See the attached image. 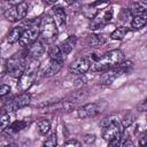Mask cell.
Instances as JSON below:
<instances>
[{"label":"cell","instance_id":"6da1fadb","mask_svg":"<svg viewBox=\"0 0 147 147\" xmlns=\"http://www.w3.org/2000/svg\"><path fill=\"white\" fill-rule=\"evenodd\" d=\"M123 61H124V53L121 49H111L106 52L103 55L99 57L98 61L94 62V64L92 65V70L105 72Z\"/></svg>","mask_w":147,"mask_h":147},{"label":"cell","instance_id":"7a4b0ae2","mask_svg":"<svg viewBox=\"0 0 147 147\" xmlns=\"http://www.w3.org/2000/svg\"><path fill=\"white\" fill-rule=\"evenodd\" d=\"M39 68V61L38 60H29V62L26 63L25 70L22 74V76L17 79V88L20 92L25 93V91H28L36 78L37 71Z\"/></svg>","mask_w":147,"mask_h":147},{"label":"cell","instance_id":"3957f363","mask_svg":"<svg viewBox=\"0 0 147 147\" xmlns=\"http://www.w3.org/2000/svg\"><path fill=\"white\" fill-rule=\"evenodd\" d=\"M28 63V59L25 55L22 54H15L13 55L8 61H6V67H7V74L14 78H20L22 74L25 70Z\"/></svg>","mask_w":147,"mask_h":147},{"label":"cell","instance_id":"277c9868","mask_svg":"<svg viewBox=\"0 0 147 147\" xmlns=\"http://www.w3.org/2000/svg\"><path fill=\"white\" fill-rule=\"evenodd\" d=\"M57 34V28L51 15H45L39 20V36L44 40H51Z\"/></svg>","mask_w":147,"mask_h":147},{"label":"cell","instance_id":"5b68a950","mask_svg":"<svg viewBox=\"0 0 147 147\" xmlns=\"http://www.w3.org/2000/svg\"><path fill=\"white\" fill-rule=\"evenodd\" d=\"M122 133H123V127L121 125V123L118 121H109L107 123L103 124V129H102V138L110 142V141H114L118 138L122 137Z\"/></svg>","mask_w":147,"mask_h":147},{"label":"cell","instance_id":"8992f818","mask_svg":"<svg viewBox=\"0 0 147 147\" xmlns=\"http://www.w3.org/2000/svg\"><path fill=\"white\" fill-rule=\"evenodd\" d=\"M31 101V95L29 93H21L14 96L11 100H8L3 107V114H10L11 111H16L25 106H28Z\"/></svg>","mask_w":147,"mask_h":147},{"label":"cell","instance_id":"52a82bcc","mask_svg":"<svg viewBox=\"0 0 147 147\" xmlns=\"http://www.w3.org/2000/svg\"><path fill=\"white\" fill-rule=\"evenodd\" d=\"M113 14H114V10L113 8H108V9H105L102 13L99 11L91 21V24H90V29L94 30V29H99V28H102L105 26L106 24H108L111 18H113Z\"/></svg>","mask_w":147,"mask_h":147},{"label":"cell","instance_id":"ba28073f","mask_svg":"<svg viewBox=\"0 0 147 147\" xmlns=\"http://www.w3.org/2000/svg\"><path fill=\"white\" fill-rule=\"evenodd\" d=\"M39 37V26L33 25V26H29L28 29H25L18 40V44L22 47H29L31 44H33L34 41L38 40Z\"/></svg>","mask_w":147,"mask_h":147},{"label":"cell","instance_id":"9c48e42d","mask_svg":"<svg viewBox=\"0 0 147 147\" xmlns=\"http://www.w3.org/2000/svg\"><path fill=\"white\" fill-rule=\"evenodd\" d=\"M76 107L75 102L69 101V100H62V101H57V102H51L46 106L42 107V109L45 111H61V113H69L71 110H74Z\"/></svg>","mask_w":147,"mask_h":147},{"label":"cell","instance_id":"30bf717a","mask_svg":"<svg viewBox=\"0 0 147 147\" xmlns=\"http://www.w3.org/2000/svg\"><path fill=\"white\" fill-rule=\"evenodd\" d=\"M91 68V62L87 57H78L75 61H72L69 65V71L70 74L74 75H83L85 72H87Z\"/></svg>","mask_w":147,"mask_h":147},{"label":"cell","instance_id":"8fae6325","mask_svg":"<svg viewBox=\"0 0 147 147\" xmlns=\"http://www.w3.org/2000/svg\"><path fill=\"white\" fill-rule=\"evenodd\" d=\"M101 107L99 102H93V103H86L83 107H80L77 110V115L79 118H91L100 114Z\"/></svg>","mask_w":147,"mask_h":147},{"label":"cell","instance_id":"7c38bea8","mask_svg":"<svg viewBox=\"0 0 147 147\" xmlns=\"http://www.w3.org/2000/svg\"><path fill=\"white\" fill-rule=\"evenodd\" d=\"M45 52H46V45L42 41L37 40L28 47L25 56L29 60H38V57H40Z\"/></svg>","mask_w":147,"mask_h":147},{"label":"cell","instance_id":"4fadbf2b","mask_svg":"<svg viewBox=\"0 0 147 147\" xmlns=\"http://www.w3.org/2000/svg\"><path fill=\"white\" fill-rule=\"evenodd\" d=\"M76 44H77V37H76V36H69L67 39H64V40L59 45V48H60L61 53L65 56V55L70 54V53L74 51Z\"/></svg>","mask_w":147,"mask_h":147},{"label":"cell","instance_id":"5bb4252c","mask_svg":"<svg viewBox=\"0 0 147 147\" xmlns=\"http://www.w3.org/2000/svg\"><path fill=\"white\" fill-rule=\"evenodd\" d=\"M52 18H53L56 28H62L63 25H65L67 15H65L64 9L62 7H55L52 11Z\"/></svg>","mask_w":147,"mask_h":147},{"label":"cell","instance_id":"9a60e30c","mask_svg":"<svg viewBox=\"0 0 147 147\" xmlns=\"http://www.w3.org/2000/svg\"><path fill=\"white\" fill-rule=\"evenodd\" d=\"M62 65H63V63H61V62L49 61L47 67H45V69L42 70L41 77H52V76L59 74V71L62 69Z\"/></svg>","mask_w":147,"mask_h":147},{"label":"cell","instance_id":"2e32d148","mask_svg":"<svg viewBox=\"0 0 147 147\" xmlns=\"http://www.w3.org/2000/svg\"><path fill=\"white\" fill-rule=\"evenodd\" d=\"M107 39L105 36L102 34H88L86 42L90 47H98V46H102L103 44H106Z\"/></svg>","mask_w":147,"mask_h":147},{"label":"cell","instance_id":"e0dca14e","mask_svg":"<svg viewBox=\"0 0 147 147\" xmlns=\"http://www.w3.org/2000/svg\"><path fill=\"white\" fill-rule=\"evenodd\" d=\"M23 31H24L23 26H15V28H13V29L9 31L8 36H7V41H8V44L13 45V44L17 42V41L20 40V38H21Z\"/></svg>","mask_w":147,"mask_h":147},{"label":"cell","instance_id":"ac0fdd59","mask_svg":"<svg viewBox=\"0 0 147 147\" xmlns=\"http://www.w3.org/2000/svg\"><path fill=\"white\" fill-rule=\"evenodd\" d=\"M48 56L51 61H55V62H64V55L61 53L59 46H52L48 49Z\"/></svg>","mask_w":147,"mask_h":147},{"label":"cell","instance_id":"d6986e66","mask_svg":"<svg viewBox=\"0 0 147 147\" xmlns=\"http://www.w3.org/2000/svg\"><path fill=\"white\" fill-rule=\"evenodd\" d=\"M3 16H5L6 20L9 21V22H17V21H20V16H18V13H17L16 5L9 6V7L3 11Z\"/></svg>","mask_w":147,"mask_h":147},{"label":"cell","instance_id":"ffe728a7","mask_svg":"<svg viewBox=\"0 0 147 147\" xmlns=\"http://www.w3.org/2000/svg\"><path fill=\"white\" fill-rule=\"evenodd\" d=\"M26 125H28V122H26V121H22V119L13 121L11 124L9 125V127H8L6 131H9L10 133H16V132H20V131H22L23 129H25Z\"/></svg>","mask_w":147,"mask_h":147},{"label":"cell","instance_id":"44dd1931","mask_svg":"<svg viewBox=\"0 0 147 147\" xmlns=\"http://www.w3.org/2000/svg\"><path fill=\"white\" fill-rule=\"evenodd\" d=\"M147 23V16L142 15V16H133L132 21H131V28L134 30H139L141 28H144Z\"/></svg>","mask_w":147,"mask_h":147},{"label":"cell","instance_id":"7402d4cb","mask_svg":"<svg viewBox=\"0 0 147 147\" xmlns=\"http://www.w3.org/2000/svg\"><path fill=\"white\" fill-rule=\"evenodd\" d=\"M127 32H129L127 26H118L110 33V38L114 39V40H122L126 36Z\"/></svg>","mask_w":147,"mask_h":147},{"label":"cell","instance_id":"603a6c76","mask_svg":"<svg viewBox=\"0 0 147 147\" xmlns=\"http://www.w3.org/2000/svg\"><path fill=\"white\" fill-rule=\"evenodd\" d=\"M49 129H51V123H49L48 119L41 118L37 122V130L41 136H46L48 133Z\"/></svg>","mask_w":147,"mask_h":147},{"label":"cell","instance_id":"cb8c5ba5","mask_svg":"<svg viewBox=\"0 0 147 147\" xmlns=\"http://www.w3.org/2000/svg\"><path fill=\"white\" fill-rule=\"evenodd\" d=\"M11 122H13L11 121V115L10 114H3L0 117V133H3L9 127Z\"/></svg>","mask_w":147,"mask_h":147},{"label":"cell","instance_id":"d4e9b609","mask_svg":"<svg viewBox=\"0 0 147 147\" xmlns=\"http://www.w3.org/2000/svg\"><path fill=\"white\" fill-rule=\"evenodd\" d=\"M16 8H17V13H18L20 20L25 18V16H26V14H28V9H29V3L25 2V1L18 2V3L16 5Z\"/></svg>","mask_w":147,"mask_h":147},{"label":"cell","instance_id":"484cf974","mask_svg":"<svg viewBox=\"0 0 147 147\" xmlns=\"http://www.w3.org/2000/svg\"><path fill=\"white\" fill-rule=\"evenodd\" d=\"M57 145V137H56V133H52L47 139L46 141L44 142L42 147H56Z\"/></svg>","mask_w":147,"mask_h":147},{"label":"cell","instance_id":"4316f807","mask_svg":"<svg viewBox=\"0 0 147 147\" xmlns=\"http://www.w3.org/2000/svg\"><path fill=\"white\" fill-rule=\"evenodd\" d=\"M132 122H133V115H131V114H126V116H125L119 123H121L122 127L124 129V127L130 126V125L132 124Z\"/></svg>","mask_w":147,"mask_h":147},{"label":"cell","instance_id":"83f0119b","mask_svg":"<svg viewBox=\"0 0 147 147\" xmlns=\"http://www.w3.org/2000/svg\"><path fill=\"white\" fill-rule=\"evenodd\" d=\"M130 16H132L131 15V11L129 9H126V8H123L122 11L118 15V18H121L122 21H127V17H130Z\"/></svg>","mask_w":147,"mask_h":147},{"label":"cell","instance_id":"f1b7e54d","mask_svg":"<svg viewBox=\"0 0 147 147\" xmlns=\"http://www.w3.org/2000/svg\"><path fill=\"white\" fill-rule=\"evenodd\" d=\"M10 92V86L7 84H1L0 85V98L7 95Z\"/></svg>","mask_w":147,"mask_h":147},{"label":"cell","instance_id":"f546056e","mask_svg":"<svg viewBox=\"0 0 147 147\" xmlns=\"http://www.w3.org/2000/svg\"><path fill=\"white\" fill-rule=\"evenodd\" d=\"M63 147H82V145L78 140H68Z\"/></svg>","mask_w":147,"mask_h":147},{"label":"cell","instance_id":"4dcf8cb0","mask_svg":"<svg viewBox=\"0 0 147 147\" xmlns=\"http://www.w3.org/2000/svg\"><path fill=\"white\" fill-rule=\"evenodd\" d=\"M84 141L86 144H92L95 141V136L94 134H85L84 136Z\"/></svg>","mask_w":147,"mask_h":147},{"label":"cell","instance_id":"1f68e13d","mask_svg":"<svg viewBox=\"0 0 147 147\" xmlns=\"http://www.w3.org/2000/svg\"><path fill=\"white\" fill-rule=\"evenodd\" d=\"M5 74H7L6 61H0V77H2Z\"/></svg>","mask_w":147,"mask_h":147},{"label":"cell","instance_id":"d6a6232c","mask_svg":"<svg viewBox=\"0 0 147 147\" xmlns=\"http://www.w3.org/2000/svg\"><path fill=\"white\" fill-rule=\"evenodd\" d=\"M146 140H147V136H146V133H142L141 137L139 138V146L146 147Z\"/></svg>","mask_w":147,"mask_h":147},{"label":"cell","instance_id":"836d02e7","mask_svg":"<svg viewBox=\"0 0 147 147\" xmlns=\"http://www.w3.org/2000/svg\"><path fill=\"white\" fill-rule=\"evenodd\" d=\"M147 109V101L144 100L138 105V111H145Z\"/></svg>","mask_w":147,"mask_h":147},{"label":"cell","instance_id":"e575fe53","mask_svg":"<svg viewBox=\"0 0 147 147\" xmlns=\"http://www.w3.org/2000/svg\"><path fill=\"white\" fill-rule=\"evenodd\" d=\"M121 147H136V146H134V144H133V141H132V140L126 139V140L121 145Z\"/></svg>","mask_w":147,"mask_h":147},{"label":"cell","instance_id":"d590c367","mask_svg":"<svg viewBox=\"0 0 147 147\" xmlns=\"http://www.w3.org/2000/svg\"><path fill=\"white\" fill-rule=\"evenodd\" d=\"M119 146H121V138L109 142V147H119Z\"/></svg>","mask_w":147,"mask_h":147},{"label":"cell","instance_id":"8d00e7d4","mask_svg":"<svg viewBox=\"0 0 147 147\" xmlns=\"http://www.w3.org/2000/svg\"><path fill=\"white\" fill-rule=\"evenodd\" d=\"M3 147H18L15 142H11V144H8V145H6V146H3Z\"/></svg>","mask_w":147,"mask_h":147}]
</instances>
